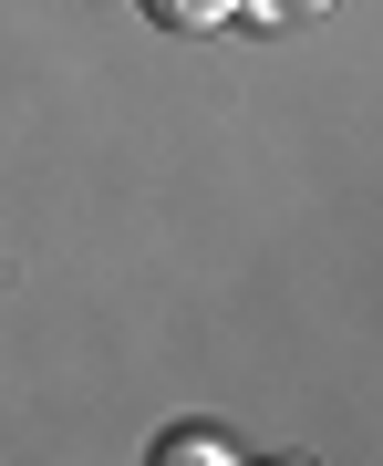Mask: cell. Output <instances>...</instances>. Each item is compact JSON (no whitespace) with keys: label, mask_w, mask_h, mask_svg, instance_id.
Listing matches in <instances>:
<instances>
[{"label":"cell","mask_w":383,"mask_h":466,"mask_svg":"<svg viewBox=\"0 0 383 466\" xmlns=\"http://www.w3.org/2000/svg\"><path fill=\"white\" fill-rule=\"evenodd\" d=\"M249 11H269V21H311V11H332V0H249Z\"/></svg>","instance_id":"3"},{"label":"cell","mask_w":383,"mask_h":466,"mask_svg":"<svg viewBox=\"0 0 383 466\" xmlns=\"http://www.w3.org/2000/svg\"><path fill=\"white\" fill-rule=\"evenodd\" d=\"M156 456H166V466H197V456H238V446H228L217 425H176V435H166Z\"/></svg>","instance_id":"2"},{"label":"cell","mask_w":383,"mask_h":466,"mask_svg":"<svg viewBox=\"0 0 383 466\" xmlns=\"http://www.w3.org/2000/svg\"><path fill=\"white\" fill-rule=\"evenodd\" d=\"M135 11H146L156 32H228L238 0H135Z\"/></svg>","instance_id":"1"}]
</instances>
